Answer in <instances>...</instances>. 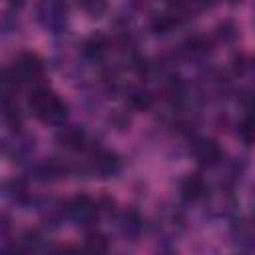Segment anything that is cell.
<instances>
[{"instance_id":"12","label":"cell","mask_w":255,"mask_h":255,"mask_svg":"<svg viewBox=\"0 0 255 255\" xmlns=\"http://www.w3.org/2000/svg\"><path fill=\"white\" fill-rule=\"evenodd\" d=\"M177 24V16H173V14H159V16H155V20H153V30L159 34H165V32H169L173 26Z\"/></svg>"},{"instance_id":"15","label":"cell","mask_w":255,"mask_h":255,"mask_svg":"<svg viewBox=\"0 0 255 255\" xmlns=\"http://www.w3.org/2000/svg\"><path fill=\"white\" fill-rule=\"evenodd\" d=\"M171 6H175V8H181V6H185L189 0H167Z\"/></svg>"},{"instance_id":"6","label":"cell","mask_w":255,"mask_h":255,"mask_svg":"<svg viewBox=\"0 0 255 255\" xmlns=\"http://www.w3.org/2000/svg\"><path fill=\"white\" fill-rule=\"evenodd\" d=\"M181 197L187 199V201H197L205 195V181L199 177V175H187L183 181H181Z\"/></svg>"},{"instance_id":"14","label":"cell","mask_w":255,"mask_h":255,"mask_svg":"<svg viewBox=\"0 0 255 255\" xmlns=\"http://www.w3.org/2000/svg\"><path fill=\"white\" fill-rule=\"evenodd\" d=\"M239 137L243 139L245 145H251V141H253V124H251L249 116H245L243 122L239 124Z\"/></svg>"},{"instance_id":"4","label":"cell","mask_w":255,"mask_h":255,"mask_svg":"<svg viewBox=\"0 0 255 255\" xmlns=\"http://www.w3.org/2000/svg\"><path fill=\"white\" fill-rule=\"evenodd\" d=\"M193 155H195V159H197V163L201 167H213V165H217L221 161L223 151H221V147H219V143L215 139L199 137L193 143Z\"/></svg>"},{"instance_id":"5","label":"cell","mask_w":255,"mask_h":255,"mask_svg":"<svg viewBox=\"0 0 255 255\" xmlns=\"http://www.w3.org/2000/svg\"><path fill=\"white\" fill-rule=\"evenodd\" d=\"M56 139H58V143H60L62 147H66V149H70V151H80V149H84V145H86V133H84V129H80V128H76V126L62 128V129L58 131Z\"/></svg>"},{"instance_id":"7","label":"cell","mask_w":255,"mask_h":255,"mask_svg":"<svg viewBox=\"0 0 255 255\" xmlns=\"http://www.w3.org/2000/svg\"><path fill=\"white\" fill-rule=\"evenodd\" d=\"M94 169H96L98 173H102L104 177L114 175V173L120 171V159H118L116 153L104 151V153H100V155L94 159Z\"/></svg>"},{"instance_id":"11","label":"cell","mask_w":255,"mask_h":255,"mask_svg":"<svg viewBox=\"0 0 255 255\" xmlns=\"http://www.w3.org/2000/svg\"><path fill=\"white\" fill-rule=\"evenodd\" d=\"M76 2L92 18H100L108 8V0H76Z\"/></svg>"},{"instance_id":"3","label":"cell","mask_w":255,"mask_h":255,"mask_svg":"<svg viewBox=\"0 0 255 255\" xmlns=\"http://www.w3.org/2000/svg\"><path fill=\"white\" fill-rule=\"evenodd\" d=\"M70 215L76 223H80L84 227H92L100 217V207L88 195H78L70 203Z\"/></svg>"},{"instance_id":"16","label":"cell","mask_w":255,"mask_h":255,"mask_svg":"<svg viewBox=\"0 0 255 255\" xmlns=\"http://www.w3.org/2000/svg\"><path fill=\"white\" fill-rule=\"evenodd\" d=\"M10 2H14V4H22V0H10Z\"/></svg>"},{"instance_id":"8","label":"cell","mask_w":255,"mask_h":255,"mask_svg":"<svg viewBox=\"0 0 255 255\" xmlns=\"http://www.w3.org/2000/svg\"><path fill=\"white\" fill-rule=\"evenodd\" d=\"M42 16H46V24H54V22H60L62 16L66 14V6L62 0H46L42 4V10H40Z\"/></svg>"},{"instance_id":"13","label":"cell","mask_w":255,"mask_h":255,"mask_svg":"<svg viewBox=\"0 0 255 255\" xmlns=\"http://www.w3.org/2000/svg\"><path fill=\"white\" fill-rule=\"evenodd\" d=\"M86 54L88 56H92V58H98L104 50H106V40L102 38V36H92L88 42H86Z\"/></svg>"},{"instance_id":"9","label":"cell","mask_w":255,"mask_h":255,"mask_svg":"<svg viewBox=\"0 0 255 255\" xmlns=\"http://www.w3.org/2000/svg\"><path fill=\"white\" fill-rule=\"evenodd\" d=\"M84 247H86L88 251H92V253H106L108 247H110V241H108V237H106L104 233H100V231H90V233L86 235Z\"/></svg>"},{"instance_id":"17","label":"cell","mask_w":255,"mask_h":255,"mask_svg":"<svg viewBox=\"0 0 255 255\" xmlns=\"http://www.w3.org/2000/svg\"><path fill=\"white\" fill-rule=\"evenodd\" d=\"M231 2H235V0H231Z\"/></svg>"},{"instance_id":"10","label":"cell","mask_w":255,"mask_h":255,"mask_svg":"<svg viewBox=\"0 0 255 255\" xmlns=\"http://www.w3.org/2000/svg\"><path fill=\"white\" fill-rule=\"evenodd\" d=\"M129 106H131L133 110L145 112V110H149V108L153 106V96H151L149 92H145V90H135V92H131V96H129Z\"/></svg>"},{"instance_id":"2","label":"cell","mask_w":255,"mask_h":255,"mask_svg":"<svg viewBox=\"0 0 255 255\" xmlns=\"http://www.w3.org/2000/svg\"><path fill=\"white\" fill-rule=\"evenodd\" d=\"M42 70H44V66H42V62H40L38 56H34V54H22L16 60V64L12 66V70H8V72L12 74V78L16 80V84H24V82L38 80L42 76Z\"/></svg>"},{"instance_id":"1","label":"cell","mask_w":255,"mask_h":255,"mask_svg":"<svg viewBox=\"0 0 255 255\" xmlns=\"http://www.w3.org/2000/svg\"><path fill=\"white\" fill-rule=\"evenodd\" d=\"M28 106L32 114L44 124L58 126L68 116V106L64 104V100L48 88H36L28 98Z\"/></svg>"}]
</instances>
